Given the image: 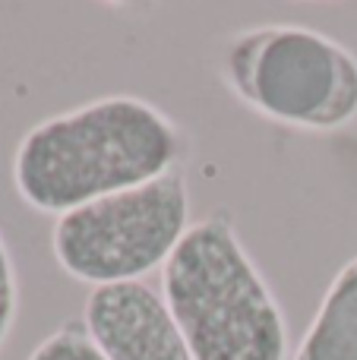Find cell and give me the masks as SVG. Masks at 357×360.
<instances>
[{"label": "cell", "instance_id": "obj_3", "mask_svg": "<svg viewBox=\"0 0 357 360\" xmlns=\"http://www.w3.org/2000/svg\"><path fill=\"white\" fill-rule=\"evenodd\" d=\"M225 79L257 114L301 130H339L357 117V57L304 25L244 29L225 48Z\"/></svg>", "mask_w": 357, "mask_h": 360}, {"label": "cell", "instance_id": "obj_2", "mask_svg": "<svg viewBox=\"0 0 357 360\" xmlns=\"http://www.w3.org/2000/svg\"><path fill=\"white\" fill-rule=\"evenodd\" d=\"M162 294L193 360H285L282 307L257 272L228 212L190 224L162 269Z\"/></svg>", "mask_w": 357, "mask_h": 360}, {"label": "cell", "instance_id": "obj_7", "mask_svg": "<svg viewBox=\"0 0 357 360\" xmlns=\"http://www.w3.org/2000/svg\"><path fill=\"white\" fill-rule=\"evenodd\" d=\"M29 360H108L82 319H67L29 354Z\"/></svg>", "mask_w": 357, "mask_h": 360}, {"label": "cell", "instance_id": "obj_8", "mask_svg": "<svg viewBox=\"0 0 357 360\" xmlns=\"http://www.w3.org/2000/svg\"><path fill=\"white\" fill-rule=\"evenodd\" d=\"M16 307H19V288H16V266L6 250L4 237H0V348L6 345L16 323Z\"/></svg>", "mask_w": 357, "mask_h": 360}, {"label": "cell", "instance_id": "obj_4", "mask_svg": "<svg viewBox=\"0 0 357 360\" xmlns=\"http://www.w3.org/2000/svg\"><path fill=\"white\" fill-rule=\"evenodd\" d=\"M190 231V190L181 168L124 193L63 212L51 231L54 259L86 285L143 281L164 269Z\"/></svg>", "mask_w": 357, "mask_h": 360}, {"label": "cell", "instance_id": "obj_1", "mask_svg": "<svg viewBox=\"0 0 357 360\" xmlns=\"http://www.w3.org/2000/svg\"><path fill=\"white\" fill-rule=\"evenodd\" d=\"M183 152V133L155 105L108 95L32 127L13 155V184L22 202L60 218L164 177Z\"/></svg>", "mask_w": 357, "mask_h": 360}, {"label": "cell", "instance_id": "obj_6", "mask_svg": "<svg viewBox=\"0 0 357 360\" xmlns=\"http://www.w3.org/2000/svg\"><path fill=\"white\" fill-rule=\"evenodd\" d=\"M294 360H357V256L332 278Z\"/></svg>", "mask_w": 357, "mask_h": 360}, {"label": "cell", "instance_id": "obj_5", "mask_svg": "<svg viewBox=\"0 0 357 360\" xmlns=\"http://www.w3.org/2000/svg\"><path fill=\"white\" fill-rule=\"evenodd\" d=\"M82 323L108 360H193L164 294L145 281L92 288Z\"/></svg>", "mask_w": 357, "mask_h": 360}]
</instances>
